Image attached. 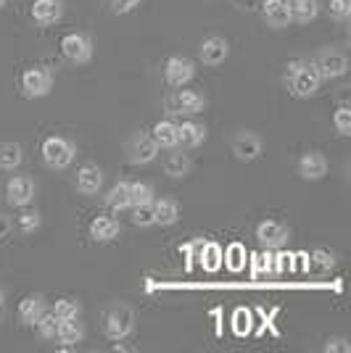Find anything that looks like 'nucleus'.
Listing matches in <instances>:
<instances>
[{"instance_id":"f257e3e1","label":"nucleus","mask_w":351,"mask_h":353,"mask_svg":"<svg viewBox=\"0 0 351 353\" xmlns=\"http://www.w3.org/2000/svg\"><path fill=\"white\" fill-rule=\"evenodd\" d=\"M288 90L296 98H312L322 88V77L314 61H291L288 66Z\"/></svg>"},{"instance_id":"f03ea898","label":"nucleus","mask_w":351,"mask_h":353,"mask_svg":"<svg viewBox=\"0 0 351 353\" xmlns=\"http://www.w3.org/2000/svg\"><path fill=\"white\" fill-rule=\"evenodd\" d=\"M40 156H43V163L48 169H56V172H64L69 169L77 156V148H74L72 140L61 137V134H48L40 145Z\"/></svg>"},{"instance_id":"7ed1b4c3","label":"nucleus","mask_w":351,"mask_h":353,"mask_svg":"<svg viewBox=\"0 0 351 353\" xmlns=\"http://www.w3.org/2000/svg\"><path fill=\"white\" fill-rule=\"evenodd\" d=\"M103 335L108 340H119L130 338L132 332H135V311L130 306H124V303H114V306H108L106 314H103Z\"/></svg>"},{"instance_id":"20e7f679","label":"nucleus","mask_w":351,"mask_h":353,"mask_svg":"<svg viewBox=\"0 0 351 353\" xmlns=\"http://www.w3.org/2000/svg\"><path fill=\"white\" fill-rule=\"evenodd\" d=\"M19 90L30 101L45 98L53 90V74H50V69H45V66H30V69H24V72L19 74Z\"/></svg>"},{"instance_id":"39448f33","label":"nucleus","mask_w":351,"mask_h":353,"mask_svg":"<svg viewBox=\"0 0 351 353\" xmlns=\"http://www.w3.org/2000/svg\"><path fill=\"white\" fill-rule=\"evenodd\" d=\"M61 56L77 66H85L93 61V40L82 32H69L61 37Z\"/></svg>"},{"instance_id":"423d86ee","label":"nucleus","mask_w":351,"mask_h":353,"mask_svg":"<svg viewBox=\"0 0 351 353\" xmlns=\"http://www.w3.org/2000/svg\"><path fill=\"white\" fill-rule=\"evenodd\" d=\"M167 105H169V111L177 114V117H196V114H201L206 108V98L201 92H196V90L182 88L167 101Z\"/></svg>"},{"instance_id":"0eeeda50","label":"nucleus","mask_w":351,"mask_h":353,"mask_svg":"<svg viewBox=\"0 0 351 353\" xmlns=\"http://www.w3.org/2000/svg\"><path fill=\"white\" fill-rule=\"evenodd\" d=\"M196 77V63L182 56H169L164 61V79L169 88H185Z\"/></svg>"},{"instance_id":"6e6552de","label":"nucleus","mask_w":351,"mask_h":353,"mask_svg":"<svg viewBox=\"0 0 351 353\" xmlns=\"http://www.w3.org/2000/svg\"><path fill=\"white\" fill-rule=\"evenodd\" d=\"M35 192H37V188H35V182H32L30 176H11L8 185H6V203L14 208L30 206L32 201H35Z\"/></svg>"},{"instance_id":"1a4fd4ad","label":"nucleus","mask_w":351,"mask_h":353,"mask_svg":"<svg viewBox=\"0 0 351 353\" xmlns=\"http://www.w3.org/2000/svg\"><path fill=\"white\" fill-rule=\"evenodd\" d=\"M314 66H317V72H320L322 82L325 79H338V77H343V74L349 72V59L341 53V50H322L320 56L314 59Z\"/></svg>"},{"instance_id":"9d476101","label":"nucleus","mask_w":351,"mask_h":353,"mask_svg":"<svg viewBox=\"0 0 351 353\" xmlns=\"http://www.w3.org/2000/svg\"><path fill=\"white\" fill-rule=\"evenodd\" d=\"M262 19L269 30H285L291 27V0H264Z\"/></svg>"},{"instance_id":"9b49d317","label":"nucleus","mask_w":351,"mask_h":353,"mask_svg":"<svg viewBox=\"0 0 351 353\" xmlns=\"http://www.w3.org/2000/svg\"><path fill=\"white\" fill-rule=\"evenodd\" d=\"M233 153L238 161H256L259 156H262V137L259 134L249 132V130H243V132H238L233 137Z\"/></svg>"},{"instance_id":"f8f14e48","label":"nucleus","mask_w":351,"mask_h":353,"mask_svg":"<svg viewBox=\"0 0 351 353\" xmlns=\"http://www.w3.org/2000/svg\"><path fill=\"white\" fill-rule=\"evenodd\" d=\"M227 56H230V43L220 34L206 37L201 48H198V59L204 61L206 66H222L227 61Z\"/></svg>"},{"instance_id":"ddd939ff","label":"nucleus","mask_w":351,"mask_h":353,"mask_svg":"<svg viewBox=\"0 0 351 353\" xmlns=\"http://www.w3.org/2000/svg\"><path fill=\"white\" fill-rule=\"evenodd\" d=\"M256 237H259V243H262L264 248H283L285 243H288V227L285 224H280L275 219H264L259 221V227H256Z\"/></svg>"},{"instance_id":"4468645a","label":"nucleus","mask_w":351,"mask_h":353,"mask_svg":"<svg viewBox=\"0 0 351 353\" xmlns=\"http://www.w3.org/2000/svg\"><path fill=\"white\" fill-rule=\"evenodd\" d=\"M161 148L156 145V140L151 137V134H135L130 140V145H127V153H130V161L132 163H151L156 161V156H159Z\"/></svg>"},{"instance_id":"2eb2a0df","label":"nucleus","mask_w":351,"mask_h":353,"mask_svg":"<svg viewBox=\"0 0 351 353\" xmlns=\"http://www.w3.org/2000/svg\"><path fill=\"white\" fill-rule=\"evenodd\" d=\"M30 14L35 24L50 27V24L61 21V16H64V3H61V0H32Z\"/></svg>"},{"instance_id":"dca6fc26","label":"nucleus","mask_w":351,"mask_h":353,"mask_svg":"<svg viewBox=\"0 0 351 353\" xmlns=\"http://www.w3.org/2000/svg\"><path fill=\"white\" fill-rule=\"evenodd\" d=\"M74 185H77V192H79V195H98L103 188V169L95 166V163L79 166Z\"/></svg>"},{"instance_id":"f3484780","label":"nucleus","mask_w":351,"mask_h":353,"mask_svg":"<svg viewBox=\"0 0 351 353\" xmlns=\"http://www.w3.org/2000/svg\"><path fill=\"white\" fill-rule=\"evenodd\" d=\"M328 174V159L322 156L320 150H307L301 159H298V176L307 179V182H317Z\"/></svg>"},{"instance_id":"a211bd4d","label":"nucleus","mask_w":351,"mask_h":353,"mask_svg":"<svg viewBox=\"0 0 351 353\" xmlns=\"http://www.w3.org/2000/svg\"><path fill=\"white\" fill-rule=\"evenodd\" d=\"M56 338H59V343H64V351H69L77 343L85 340V324L79 322V316L61 319L59 327H56Z\"/></svg>"},{"instance_id":"6ab92c4d","label":"nucleus","mask_w":351,"mask_h":353,"mask_svg":"<svg viewBox=\"0 0 351 353\" xmlns=\"http://www.w3.org/2000/svg\"><path fill=\"white\" fill-rule=\"evenodd\" d=\"M119 232H122V227H119V221L114 216H95L90 221V237L95 243H114Z\"/></svg>"},{"instance_id":"aec40b11","label":"nucleus","mask_w":351,"mask_h":353,"mask_svg":"<svg viewBox=\"0 0 351 353\" xmlns=\"http://www.w3.org/2000/svg\"><path fill=\"white\" fill-rule=\"evenodd\" d=\"M151 137H153V140H156V145L164 148V150H175V148H180L177 121H172V119H161V121H156Z\"/></svg>"},{"instance_id":"412c9836","label":"nucleus","mask_w":351,"mask_h":353,"mask_svg":"<svg viewBox=\"0 0 351 353\" xmlns=\"http://www.w3.org/2000/svg\"><path fill=\"white\" fill-rule=\"evenodd\" d=\"M177 134H180V145L182 148H198L206 143V127L201 121H182V124H177Z\"/></svg>"},{"instance_id":"4be33fe9","label":"nucleus","mask_w":351,"mask_h":353,"mask_svg":"<svg viewBox=\"0 0 351 353\" xmlns=\"http://www.w3.org/2000/svg\"><path fill=\"white\" fill-rule=\"evenodd\" d=\"M151 206H153V219L161 227H169V224H175L180 219V203L175 198H153Z\"/></svg>"},{"instance_id":"5701e85b","label":"nucleus","mask_w":351,"mask_h":353,"mask_svg":"<svg viewBox=\"0 0 351 353\" xmlns=\"http://www.w3.org/2000/svg\"><path fill=\"white\" fill-rule=\"evenodd\" d=\"M106 206L117 211V214L132 208V182H117L111 190L106 192Z\"/></svg>"},{"instance_id":"b1692460","label":"nucleus","mask_w":351,"mask_h":353,"mask_svg":"<svg viewBox=\"0 0 351 353\" xmlns=\"http://www.w3.org/2000/svg\"><path fill=\"white\" fill-rule=\"evenodd\" d=\"M45 298L43 295H27L21 303H19V319H21V324H30V327H35V322L40 319L45 314Z\"/></svg>"},{"instance_id":"393cba45","label":"nucleus","mask_w":351,"mask_h":353,"mask_svg":"<svg viewBox=\"0 0 351 353\" xmlns=\"http://www.w3.org/2000/svg\"><path fill=\"white\" fill-rule=\"evenodd\" d=\"M188 172H191V159H188V153H182V150L175 148V153H169L167 161H164V174L172 176V179H182V176H188Z\"/></svg>"},{"instance_id":"a878e982","label":"nucleus","mask_w":351,"mask_h":353,"mask_svg":"<svg viewBox=\"0 0 351 353\" xmlns=\"http://www.w3.org/2000/svg\"><path fill=\"white\" fill-rule=\"evenodd\" d=\"M320 16V3L317 0H291V19L296 24H309Z\"/></svg>"},{"instance_id":"bb28decb","label":"nucleus","mask_w":351,"mask_h":353,"mask_svg":"<svg viewBox=\"0 0 351 353\" xmlns=\"http://www.w3.org/2000/svg\"><path fill=\"white\" fill-rule=\"evenodd\" d=\"M24 161V153L19 143H0V169L3 172H14Z\"/></svg>"},{"instance_id":"cd10ccee","label":"nucleus","mask_w":351,"mask_h":353,"mask_svg":"<svg viewBox=\"0 0 351 353\" xmlns=\"http://www.w3.org/2000/svg\"><path fill=\"white\" fill-rule=\"evenodd\" d=\"M222 261H225V253H222L220 245L217 243H204V248H201V264H204V269L217 272Z\"/></svg>"},{"instance_id":"c85d7f7f","label":"nucleus","mask_w":351,"mask_h":353,"mask_svg":"<svg viewBox=\"0 0 351 353\" xmlns=\"http://www.w3.org/2000/svg\"><path fill=\"white\" fill-rule=\"evenodd\" d=\"M79 311H82V306H79V301L77 298H61V301H56V306H53V316L56 319H72V316H79Z\"/></svg>"},{"instance_id":"c756f323","label":"nucleus","mask_w":351,"mask_h":353,"mask_svg":"<svg viewBox=\"0 0 351 353\" xmlns=\"http://www.w3.org/2000/svg\"><path fill=\"white\" fill-rule=\"evenodd\" d=\"M153 198H156L153 185H148V182H132V208L153 203Z\"/></svg>"},{"instance_id":"7c9ffc66","label":"nucleus","mask_w":351,"mask_h":353,"mask_svg":"<svg viewBox=\"0 0 351 353\" xmlns=\"http://www.w3.org/2000/svg\"><path fill=\"white\" fill-rule=\"evenodd\" d=\"M333 127H336V132L341 134V137H349L351 134V108L346 103L336 108V114H333Z\"/></svg>"},{"instance_id":"2f4dec72","label":"nucleus","mask_w":351,"mask_h":353,"mask_svg":"<svg viewBox=\"0 0 351 353\" xmlns=\"http://www.w3.org/2000/svg\"><path fill=\"white\" fill-rule=\"evenodd\" d=\"M37 227H40V214H37L35 208L24 206V211L19 214V230H21L24 235H32Z\"/></svg>"},{"instance_id":"473e14b6","label":"nucleus","mask_w":351,"mask_h":353,"mask_svg":"<svg viewBox=\"0 0 351 353\" xmlns=\"http://www.w3.org/2000/svg\"><path fill=\"white\" fill-rule=\"evenodd\" d=\"M35 327H37V332H40V338H45V340H53L56 338V327H59V319L53 316V314H48L45 311L43 316L35 322Z\"/></svg>"},{"instance_id":"72a5a7b5","label":"nucleus","mask_w":351,"mask_h":353,"mask_svg":"<svg viewBox=\"0 0 351 353\" xmlns=\"http://www.w3.org/2000/svg\"><path fill=\"white\" fill-rule=\"evenodd\" d=\"M328 11H330V19H336V21H349L351 19V0H330Z\"/></svg>"},{"instance_id":"f704fd0d","label":"nucleus","mask_w":351,"mask_h":353,"mask_svg":"<svg viewBox=\"0 0 351 353\" xmlns=\"http://www.w3.org/2000/svg\"><path fill=\"white\" fill-rule=\"evenodd\" d=\"M132 221H135L137 227H151V224H156V219H153V206H151V203L135 206L132 208Z\"/></svg>"},{"instance_id":"c9c22d12","label":"nucleus","mask_w":351,"mask_h":353,"mask_svg":"<svg viewBox=\"0 0 351 353\" xmlns=\"http://www.w3.org/2000/svg\"><path fill=\"white\" fill-rule=\"evenodd\" d=\"M322 351L325 353H349L351 351V343L346 338H328V343L322 345Z\"/></svg>"},{"instance_id":"e433bc0d","label":"nucleus","mask_w":351,"mask_h":353,"mask_svg":"<svg viewBox=\"0 0 351 353\" xmlns=\"http://www.w3.org/2000/svg\"><path fill=\"white\" fill-rule=\"evenodd\" d=\"M140 3H143V0H111V8H114V14L124 16V14H132Z\"/></svg>"},{"instance_id":"4c0bfd02","label":"nucleus","mask_w":351,"mask_h":353,"mask_svg":"<svg viewBox=\"0 0 351 353\" xmlns=\"http://www.w3.org/2000/svg\"><path fill=\"white\" fill-rule=\"evenodd\" d=\"M227 256H230V261H227L230 269H240V266H243V261H240V256H243V245H230Z\"/></svg>"},{"instance_id":"58836bf2","label":"nucleus","mask_w":351,"mask_h":353,"mask_svg":"<svg viewBox=\"0 0 351 353\" xmlns=\"http://www.w3.org/2000/svg\"><path fill=\"white\" fill-rule=\"evenodd\" d=\"M314 264L320 266V269H330V266H333V253L317 250V253H314Z\"/></svg>"},{"instance_id":"ea45409f","label":"nucleus","mask_w":351,"mask_h":353,"mask_svg":"<svg viewBox=\"0 0 351 353\" xmlns=\"http://www.w3.org/2000/svg\"><path fill=\"white\" fill-rule=\"evenodd\" d=\"M8 232H11V219L0 214V240H3V237H8Z\"/></svg>"},{"instance_id":"a19ab883","label":"nucleus","mask_w":351,"mask_h":353,"mask_svg":"<svg viewBox=\"0 0 351 353\" xmlns=\"http://www.w3.org/2000/svg\"><path fill=\"white\" fill-rule=\"evenodd\" d=\"M6 309V293H3V288H0V314Z\"/></svg>"},{"instance_id":"79ce46f5","label":"nucleus","mask_w":351,"mask_h":353,"mask_svg":"<svg viewBox=\"0 0 351 353\" xmlns=\"http://www.w3.org/2000/svg\"><path fill=\"white\" fill-rule=\"evenodd\" d=\"M3 6H6V0H0V8H3Z\"/></svg>"}]
</instances>
